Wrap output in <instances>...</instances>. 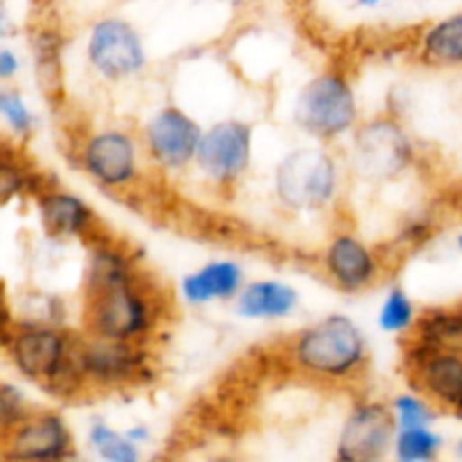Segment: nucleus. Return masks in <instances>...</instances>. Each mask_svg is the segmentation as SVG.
<instances>
[{
	"label": "nucleus",
	"mask_w": 462,
	"mask_h": 462,
	"mask_svg": "<svg viewBox=\"0 0 462 462\" xmlns=\"http://www.w3.org/2000/svg\"><path fill=\"white\" fill-rule=\"evenodd\" d=\"M296 356L310 373L346 377L364 361V337L347 316H329L302 334L296 346Z\"/></svg>",
	"instance_id": "obj_1"
},
{
	"label": "nucleus",
	"mask_w": 462,
	"mask_h": 462,
	"mask_svg": "<svg viewBox=\"0 0 462 462\" xmlns=\"http://www.w3.org/2000/svg\"><path fill=\"white\" fill-rule=\"evenodd\" d=\"M275 188L284 206L293 210H319L337 189V165L323 149H298L278 167Z\"/></svg>",
	"instance_id": "obj_2"
},
{
	"label": "nucleus",
	"mask_w": 462,
	"mask_h": 462,
	"mask_svg": "<svg viewBox=\"0 0 462 462\" xmlns=\"http://www.w3.org/2000/svg\"><path fill=\"white\" fill-rule=\"evenodd\" d=\"M356 120V104L347 81L338 75H320L302 88L296 104V122L319 138H337Z\"/></svg>",
	"instance_id": "obj_3"
},
{
	"label": "nucleus",
	"mask_w": 462,
	"mask_h": 462,
	"mask_svg": "<svg viewBox=\"0 0 462 462\" xmlns=\"http://www.w3.org/2000/svg\"><path fill=\"white\" fill-rule=\"evenodd\" d=\"M90 300V329L99 338L129 341L149 328L147 300L131 287L129 280L93 289Z\"/></svg>",
	"instance_id": "obj_4"
},
{
	"label": "nucleus",
	"mask_w": 462,
	"mask_h": 462,
	"mask_svg": "<svg viewBox=\"0 0 462 462\" xmlns=\"http://www.w3.org/2000/svg\"><path fill=\"white\" fill-rule=\"evenodd\" d=\"M413 156L409 135L397 122L374 120L359 129L355 140L356 170L365 179L383 180L402 174Z\"/></svg>",
	"instance_id": "obj_5"
},
{
	"label": "nucleus",
	"mask_w": 462,
	"mask_h": 462,
	"mask_svg": "<svg viewBox=\"0 0 462 462\" xmlns=\"http://www.w3.org/2000/svg\"><path fill=\"white\" fill-rule=\"evenodd\" d=\"M197 161L217 183L237 180L251 161V126L237 120L215 125L203 134Z\"/></svg>",
	"instance_id": "obj_6"
},
{
	"label": "nucleus",
	"mask_w": 462,
	"mask_h": 462,
	"mask_svg": "<svg viewBox=\"0 0 462 462\" xmlns=\"http://www.w3.org/2000/svg\"><path fill=\"white\" fill-rule=\"evenodd\" d=\"M88 59L104 77H126L144 66V50L140 36L129 23L106 18L93 27L88 41Z\"/></svg>",
	"instance_id": "obj_7"
},
{
	"label": "nucleus",
	"mask_w": 462,
	"mask_h": 462,
	"mask_svg": "<svg viewBox=\"0 0 462 462\" xmlns=\"http://www.w3.org/2000/svg\"><path fill=\"white\" fill-rule=\"evenodd\" d=\"M395 436V422L386 406H359L343 427L338 456L343 460H377L386 456Z\"/></svg>",
	"instance_id": "obj_8"
},
{
	"label": "nucleus",
	"mask_w": 462,
	"mask_h": 462,
	"mask_svg": "<svg viewBox=\"0 0 462 462\" xmlns=\"http://www.w3.org/2000/svg\"><path fill=\"white\" fill-rule=\"evenodd\" d=\"M201 138L203 134L197 122L179 108L161 111L147 129L152 156L167 167H183L197 158Z\"/></svg>",
	"instance_id": "obj_9"
},
{
	"label": "nucleus",
	"mask_w": 462,
	"mask_h": 462,
	"mask_svg": "<svg viewBox=\"0 0 462 462\" xmlns=\"http://www.w3.org/2000/svg\"><path fill=\"white\" fill-rule=\"evenodd\" d=\"M12 359L25 377L50 383L68 364L66 337L50 328L18 334L12 343Z\"/></svg>",
	"instance_id": "obj_10"
},
{
	"label": "nucleus",
	"mask_w": 462,
	"mask_h": 462,
	"mask_svg": "<svg viewBox=\"0 0 462 462\" xmlns=\"http://www.w3.org/2000/svg\"><path fill=\"white\" fill-rule=\"evenodd\" d=\"M7 447L5 456L12 460H54L68 454L70 436L57 415H41L23 422L12 433Z\"/></svg>",
	"instance_id": "obj_11"
},
{
	"label": "nucleus",
	"mask_w": 462,
	"mask_h": 462,
	"mask_svg": "<svg viewBox=\"0 0 462 462\" xmlns=\"http://www.w3.org/2000/svg\"><path fill=\"white\" fill-rule=\"evenodd\" d=\"M86 170L104 185H125L135 176L134 140L120 131L95 135L84 153Z\"/></svg>",
	"instance_id": "obj_12"
},
{
	"label": "nucleus",
	"mask_w": 462,
	"mask_h": 462,
	"mask_svg": "<svg viewBox=\"0 0 462 462\" xmlns=\"http://www.w3.org/2000/svg\"><path fill=\"white\" fill-rule=\"evenodd\" d=\"M79 361L86 374L102 382H120V379L131 377L138 373L140 365L138 352L126 346V341H116V338H102L81 350Z\"/></svg>",
	"instance_id": "obj_13"
},
{
	"label": "nucleus",
	"mask_w": 462,
	"mask_h": 462,
	"mask_svg": "<svg viewBox=\"0 0 462 462\" xmlns=\"http://www.w3.org/2000/svg\"><path fill=\"white\" fill-rule=\"evenodd\" d=\"M374 260L368 248L355 237H337L328 251V271L347 291L365 287L374 275Z\"/></svg>",
	"instance_id": "obj_14"
},
{
	"label": "nucleus",
	"mask_w": 462,
	"mask_h": 462,
	"mask_svg": "<svg viewBox=\"0 0 462 462\" xmlns=\"http://www.w3.org/2000/svg\"><path fill=\"white\" fill-rule=\"evenodd\" d=\"M429 352L431 355L427 356L422 370H420L424 388L436 400L445 402L454 409H462V355L460 352Z\"/></svg>",
	"instance_id": "obj_15"
},
{
	"label": "nucleus",
	"mask_w": 462,
	"mask_h": 462,
	"mask_svg": "<svg viewBox=\"0 0 462 462\" xmlns=\"http://www.w3.org/2000/svg\"><path fill=\"white\" fill-rule=\"evenodd\" d=\"M242 271L233 262H212L183 280V293L189 302H208L212 298H230L237 293Z\"/></svg>",
	"instance_id": "obj_16"
},
{
	"label": "nucleus",
	"mask_w": 462,
	"mask_h": 462,
	"mask_svg": "<svg viewBox=\"0 0 462 462\" xmlns=\"http://www.w3.org/2000/svg\"><path fill=\"white\" fill-rule=\"evenodd\" d=\"M298 296L280 282H255L239 298V314L246 319H282L296 307Z\"/></svg>",
	"instance_id": "obj_17"
},
{
	"label": "nucleus",
	"mask_w": 462,
	"mask_h": 462,
	"mask_svg": "<svg viewBox=\"0 0 462 462\" xmlns=\"http://www.w3.org/2000/svg\"><path fill=\"white\" fill-rule=\"evenodd\" d=\"M41 221L50 235H77L88 228L90 215L88 208L77 197L68 194H48L41 199Z\"/></svg>",
	"instance_id": "obj_18"
},
{
	"label": "nucleus",
	"mask_w": 462,
	"mask_h": 462,
	"mask_svg": "<svg viewBox=\"0 0 462 462\" xmlns=\"http://www.w3.org/2000/svg\"><path fill=\"white\" fill-rule=\"evenodd\" d=\"M424 54L440 66L462 63V14L436 23L424 36Z\"/></svg>",
	"instance_id": "obj_19"
},
{
	"label": "nucleus",
	"mask_w": 462,
	"mask_h": 462,
	"mask_svg": "<svg viewBox=\"0 0 462 462\" xmlns=\"http://www.w3.org/2000/svg\"><path fill=\"white\" fill-rule=\"evenodd\" d=\"M424 347L438 352H462V311H438L420 325Z\"/></svg>",
	"instance_id": "obj_20"
},
{
	"label": "nucleus",
	"mask_w": 462,
	"mask_h": 462,
	"mask_svg": "<svg viewBox=\"0 0 462 462\" xmlns=\"http://www.w3.org/2000/svg\"><path fill=\"white\" fill-rule=\"evenodd\" d=\"M440 438L429 431L427 427L402 429L397 438V458L404 462L431 460L440 449Z\"/></svg>",
	"instance_id": "obj_21"
},
{
	"label": "nucleus",
	"mask_w": 462,
	"mask_h": 462,
	"mask_svg": "<svg viewBox=\"0 0 462 462\" xmlns=\"http://www.w3.org/2000/svg\"><path fill=\"white\" fill-rule=\"evenodd\" d=\"M90 442H93L95 449L99 451V456L106 460L116 462H134L138 458V451H135V442L129 436L122 438L120 433H116L113 429L97 424L90 431Z\"/></svg>",
	"instance_id": "obj_22"
},
{
	"label": "nucleus",
	"mask_w": 462,
	"mask_h": 462,
	"mask_svg": "<svg viewBox=\"0 0 462 462\" xmlns=\"http://www.w3.org/2000/svg\"><path fill=\"white\" fill-rule=\"evenodd\" d=\"M413 323V305H411L409 296L400 289L391 293L383 302V310L379 314V325L386 332H404L409 325Z\"/></svg>",
	"instance_id": "obj_23"
},
{
	"label": "nucleus",
	"mask_w": 462,
	"mask_h": 462,
	"mask_svg": "<svg viewBox=\"0 0 462 462\" xmlns=\"http://www.w3.org/2000/svg\"><path fill=\"white\" fill-rule=\"evenodd\" d=\"M395 409H397V415H400V422H397V427L402 429H420V427H427L429 422L433 420V413L431 409H429L424 402H420L418 397H400V400L395 402Z\"/></svg>",
	"instance_id": "obj_24"
},
{
	"label": "nucleus",
	"mask_w": 462,
	"mask_h": 462,
	"mask_svg": "<svg viewBox=\"0 0 462 462\" xmlns=\"http://www.w3.org/2000/svg\"><path fill=\"white\" fill-rule=\"evenodd\" d=\"M0 108L16 134H27L32 129V113L27 111L25 102L16 93L0 95Z\"/></svg>",
	"instance_id": "obj_25"
},
{
	"label": "nucleus",
	"mask_w": 462,
	"mask_h": 462,
	"mask_svg": "<svg viewBox=\"0 0 462 462\" xmlns=\"http://www.w3.org/2000/svg\"><path fill=\"white\" fill-rule=\"evenodd\" d=\"M16 70H18V59L14 57L9 50H3V52H0V77H3V79H9Z\"/></svg>",
	"instance_id": "obj_26"
},
{
	"label": "nucleus",
	"mask_w": 462,
	"mask_h": 462,
	"mask_svg": "<svg viewBox=\"0 0 462 462\" xmlns=\"http://www.w3.org/2000/svg\"><path fill=\"white\" fill-rule=\"evenodd\" d=\"M147 436H149V433H147V429H144V427L131 429V431H129V438H131V440H134V442L144 440V438H147Z\"/></svg>",
	"instance_id": "obj_27"
},
{
	"label": "nucleus",
	"mask_w": 462,
	"mask_h": 462,
	"mask_svg": "<svg viewBox=\"0 0 462 462\" xmlns=\"http://www.w3.org/2000/svg\"><path fill=\"white\" fill-rule=\"evenodd\" d=\"M361 5H377V3H382V0H359Z\"/></svg>",
	"instance_id": "obj_28"
},
{
	"label": "nucleus",
	"mask_w": 462,
	"mask_h": 462,
	"mask_svg": "<svg viewBox=\"0 0 462 462\" xmlns=\"http://www.w3.org/2000/svg\"><path fill=\"white\" fill-rule=\"evenodd\" d=\"M458 454L462 456V440H460V445H458Z\"/></svg>",
	"instance_id": "obj_29"
},
{
	"label": "nucleus",
	"mask_w": 462,
	"mask_h": 462,
	"mask_svg": "<svg viewBox=\"0 0 462 462\" xmlns=\"http://www.w3.org/2000/svg\"><path fill=\"white\" fill-rule=\"evenodd\" d=\"M458 246L462 248V235H460V239H458Z\"/></svg>",
	"instance_id": "obj_30"
}]
</instances>
